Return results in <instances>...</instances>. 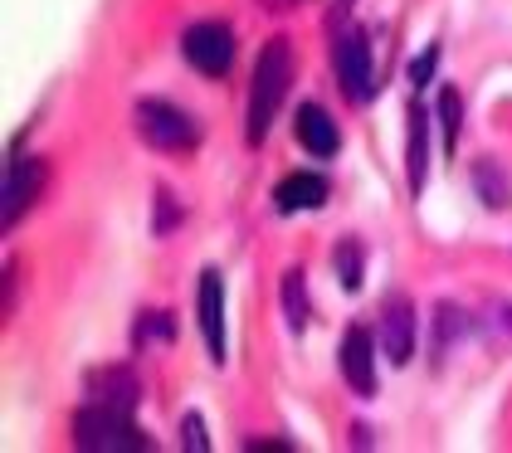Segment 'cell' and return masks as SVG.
<instances>
[{
  "instance_id": "4",
  "label": "cell",
  "mask_w": 512,
  "mask_h": 453,
  "mask_svg": "<svg viewBox=\"0 0 512 453\" xmlns=\"http://www.w3.org/2000/svg\"><path fill=\"white\" fill-rule=\"evenodd\" d=\"M181 54H186V64L205 78H225L230 74V64H235V35H230V25H220V20H196L186 35H181Z\"/></svg>"
},
{
  "instance_id": "2",
  "label": "cell",
  "mask_w": 512,
  "mask_h": 453,
  "mask_svg": "<svg viewBox=\"0 0 512 453\" xmlns=\"http://www.w3.org/2000/svg\"><path fill=\"white\" fill-rule=\"evenodd\" d=\"M74 444L93 453H152V439L132 424V410L118 405H93L74 415Z\"/></svg>"
},
{
  "instance_id": "13",
  "label": "cell",
  "mask_w": 512,
  "mask_h": 453,
  "mask_svg": "<svg viewBox=\"0 0 512 453\" xmlns=\"http://www.w3.org/2000/svg\"><path fill=\"white\" fill-rule=\"evenodd\" d=\"M425 137H430L425 103H410V151H405V161H410V190H415V195L425 190V166H430V147H425Z\"/></svg>"
},
{
  "instance_id": "15",
  "label": "cell",
  "mask_w": 512,
  "mask_h": 453,
  "mask_svg": "<svg viewBox=\"0 0 512 453\" xmlns=\"http://www.w3.org/2000/svg\"><path fill=\"white\" fill-rule=\"evenodd\" d=\"M278 298H283V317H288V332L293 337H303V327H308V288H303V268H288L283 273V288H278Z\"/></svg>"
},
{
  "instance_id": "11",
  "label": "cell",
  "mask_w": 512,
  "mask_h": 453,
  "mask_svg": "<svg viewBox=\"0 0 512 453\" xmlns=\"http://www.w3.org/2000/svg\"><path fill=\"white\" fill-rule=\"evenodd\" d=\"M327 200V181L317 171H293L274 186V205L278 215H298V210H317Z\"/></svg>"
},
{
  "instance_id": "14",
  "label": "cell",
  "mask_w": 512,
  "mask_h": 453,
  "mask_svg": "<svg viewBox=\"0 0 512 453\" xmlns=\"http://www.w3.org/2000/svg\"><path fill=\"white\" fill-rule=\"evenodd\" d=\"M473 190H478V200H483L488 210H508L512 190H508V176H503V166H498L493 156H483V161L473 166Z\"/></svg>"
},
{
  "instance_id": "8",
  "label": "cell",
  "mask_w": 512,
  "mask_h": 453,
  "mask_svg": "<svg viewBox=\"0 0 512 453\" xmlns=\"http://www.w3.org/2000/svg\"><path fill=\"white\" fill-rule=\"evenodd\" d=\"M337 361H342V376L356 395H376V337L366 327H347Z\"/></svg>"
},
{
  "instance_id": "6",
  "label": "cell",
  "mask_w": 512,
  "mask_h": 453,
  "mask_svg": "<svg viewBox=\"0 0 512 453\" xmlns=\"http://www.w3.org/2000/svg\"><path fill=\"white\" fill-rule=\"evenodd\" d=\"M332 59H337V78H342V93L352 98V103H366L371 98V44H366V30H342L337 35V49H332Z\"/></svg>"
},
{
  "instance_id": "20",
  "label": "cell",
  "mask_w": 512,
  "mask_h": 453,
  "mask_svg": "<svg viewBox=\"0 0 512 453\" xmlns=\"http://www.w3.org/2000/svg\"><path fill=\"white\" fill-rule=\"evenodd\" d=\"M434 64H439V44H430V49H425V54L410 64V83H415V88H425V83H430V74H434Z\"/></svg>"
},
{
  "instance_id": "5",
  "label": "cell",
  "mask_w": 512,
  "mask_h": 453,
  "mask_svg": "<svg viewBox=\"0 0 512 453\" xmlns=\"http://www.w3.org/2000/svg\"><path fill=\"white\" fill-rule=\"evenodd\" d=\"M196 327H200V341H205V356L215 361V366H225L230 356H225V278L215 273V268H205L196 283Z\"/></svg>"
},
{
  "instance_id": "18",
  "label": "cell",
  "mask_w": 512,
  "mask_h": 453,
  "mask_svg": "<svg viewBox=\"0 0 512 453\" xmlns=\"http://www.w3.org/2000/svg\"><path fill=\"white\" fill-rule=\"evenodd\" d=\"M439 122H444V151H454L459 142V122H464V103L454 88H439Z\"/></svg>"
},
{
  "instance_id": "19",
  "label": "cell",
  "mask_w": 512,
  "mask_h": 453,
  "mask_svg": "<svg viewBox=\"0 0 512 453\" xmlns=\"http://www.w3.org/2000/svg\"><path fill=\"white\" fill-rule=\"evenodd\" d=\"M181 449H186V453H205V449H210V429H205V419H200V415L181 419Z\"/></svg>"
},
{
  "instance_id": "3",
  "label": "cell",
  "mask_w": 512,
  "mask_h": 453,
  "mask_svg": "<svg viewBox=\"0 0 512 453\" xmlns=\"http://www.w3.org/2000/svg\"><path fill=\"white\" fill-rule=\"evenodd\" d=\"M137 132H142V142L157 151H196L200 147V122L186 108H176V103H166V98H142L137 103Z\"/></svg>"
},
{
  "instance_id": "17",
  "label": "cell",
  "mask_w": 512,
  "mask_h": 453,
  "mask_svg": "<svg viewBox=\"0 0 512 453\" xmlns=\"http://www.w3.org/2000/svg\"><path fill=\"white\" fill-rule=\"evenodd\" d=\"M332 264H337L342 288L356 293V288H361V273H366V254H361V244H356V239H342V244H337V254H332Z\"/></svg>"
},
{
  "instance_id": "9",
  "label": "cell",
  "mask_w": 512,
  "mask_h": 453,
  "mask_svg": "<svg viewBox=\"0 0 512 453\" xmlns=\"http://www.w3.org/2000/svg\"><path fill=\"white\" fill-rule=\"evenodd\" d=\"M381 351L391 366H405L415 356V307L410 298H391L386 317H381Z\"/></svg>"
},
{
  "instance_id": "16",
  "label": "cell",
  "mask_w": 512,
  "mask_h": 453,
  "mask_svg": "<svg viewBox=\"0 0 512 453\" xmlns=\"http://www.w3.org/2000/svg\"><path fill=\"white\" fill-rule=\"evenodd\" d=\"M464 332H469V317H464L454 302H444V307L434 312V366L454 351V341L464 337Z\"/></svg>"
},
{
  "instance_id": "7",
  "label": "cell",
  "mask_w": 512,
  "mask_h": 453,
  "mask_svg": "<svg viewBox=\"0 0 512 453\" xmlns=\"http://www.w3.org/2000/svg\"><path fill=\"white\" fill-rule=\"evenodd\" d=\"M40 186H44V161L40 156H10V161H5V186H0V200H5V205H0L5 229L35 205Z\"/></svg>"
},
{
  "instance_id": "12",
  "label": "cell",
  "mask_w": 512,
  "mask_h": 453,
  "mask_svg": "<svg viewBox=\"0 0 512 453\" xmlns=\"http://www.w3.org/2000/svg\"><path fill=\"white\" fill-rule=\"evenodd\" d=\"M88 400H93V405L132 410V405H137V376H132V371H93V376H88Z\"/></svg>"
},
{
  "instance_id": "21",
  "label": "cell",
  "mask_w": 512,
  "mask_h": 453,
  "mask_svg": "<svg viewBox=\"0 0 512 453\" xmlns=\"http://www.w3.org/2000/svg\"><path fill=\"white\" fill-rule=\"evenodd\" d=\"M283 449H293V444H278V439L274 444H249V453H283Z\"/></svg>"
},
{
  "instance_id": "1",
  "label": "cell",
  "mask_w": 512,
  "mask_h": 453,
  "mask_svg": "<svg viewBox=\"0 0 512 453\" xmlns=\"http://www.w3.org/2000/svg\"><path fill=\"white\" fill-rule=\"evenodd\" d=\"M288 78H293V49H288V39H269L254 59V83H249V122H244L249 147H259L269 137L274 113L283 108V93H288Z\"/></svg>"
},
{
  "instance_id": "10",
  "label": "cell",
  "mask_w": 512,
  "mask_h": 453,
  "mask_svg": "<svg viewBox=\"0 0 512 453\" xmlns=\"http://www.w3.org/2000/svg\"><path fill=\"white\" fill-rule=\"evenodd\" d=\"M293 132H298V142L313 151V156H337V151H342V132H337V122H332L327 108H317V103H303V108H298Z\"/></svg>"
}]
</instances>
